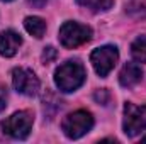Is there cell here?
<instances>
[{
  "label": "cell",
  "mask_w": 146,
  "mask_h": 144,
  "mask_svg": "<svg viewBox=\"0 0 146 144\" xmlns=\"http://www.w3.org/2000/svg\"><path fill=\"white\" fill-rule=\"evenodd\" d=\"M58 37H60L61 46L73 49V48H78V46H82L92 39V29L88 26L68 20L60 27V36Z\"/></svg>",
  "instance_id": "4"
},
{
  "label": "cell",
  "mask_w": 146,
  "mask_h": 144,
  "mask_svg": "<svg viewBox=\"0 0 146 144\" xmlns=\"http://www.w3.org/2000/svg\"><path fill=\"white\" fill-rule=\"evenodd\" d=\"M94 98L99 102V104H102V105H107L110 100V93L104 88V90H97L95 93H94Z\"/></svg>",
  "instance_id": "14"
},
{
  "label": "cell",
  "mask_w": 146,
  "mask_h": 144,
  "mask_svg": "<svg viewBox=\"0 0 146 144\" xmlns=\"http://www.w3.org/2000/svg\"><path fill=\"white\" fill-rule=\"evenodd\" d=\"M12 85L21 95L26 97H34L39 92V80L29 68H15L12 71Z\"/></svg>",
  "instance_id": "7"
},
{
  "label": "cell",
  "mask_w": 146,
  "mask_h": 144,
  "mask_svg": "<svg viewBox=\"0 0 146 144\" xmlns=\"http://www.w3.org/2000/svg\"><path fill=\"white\" fill-rule=\"evenodd\" d=\"M22 44V37L19 36L15 31L9 29L0 32V54L5 58H10L17 53V49Z\"/></svg>",
  "instance_id": "8"
},
{
  "label": "cell",
  "mask_w": 146,
  "mask_h": 144,
  "mask_svg": "<svg viewBox=\"0 0 146 144\" xmlns=\"http://www.w3.org/2000/svg\"><path fill=\"white\" fill-rule=\"evenodd\" d=\"M131 54L138 63H146V36L138 37L131 44Z\"/></svg>",
  "instance_id": "11"
},
{
  "label": "cell",
  "mask_w": 146,
  "mask_h": 144,
  "mask_svg": "<svg viewBox=\"0 0 146 144\" xmlns=\"http://www.w3.org/2000/svg\"><path fill=\"white\" fill-rule=\"evenodd\" d=\"M54 58H56V49H54L53 46L44 48V51H42V61H44V63H51Z\"/></svg>",
  "instance_id": "15"
},
{
  "label": "cell",
  "mask_w": 146,
  "mask_h": 144,
  "mask_svg": "<svg viewBox=\"0 0 146 144\" xmlns=\"http://www.w3.org/2000/svg\"><path fill=\"white\" fill-rule=\"evenodd\" d=\"M126 12L133 17V19H146V3H131L127 5Z\"/></svg>",
  "instance_id": "13"
},
{
  "label": "cell",
  "mask_w": 146,
  "mask_h": 144,
  "mask_svg": "<svg viewBox=\"0 0 146 144\" xmlns=\"http://www.w3.org/2000/svg\"><path fill=\"white\" fill-rule=\"evenodd\" d=\"M141 78H143V70H141V66L136 65V63H127V65H124V68L119 73V83H121L122 87H126V88L136 87V85L141 81Z\"/></svg>",
  "instance_id": "9"
},
{
  "label": "cell",
  "mask_w": 146,
  "mask_h": 144,
  "mask_svg": "<svg viewBox=\"0 0 146 144\" xmlns=\"http://www.w3.org/2000/svg\"><path fill=\"white\" fill-rule=\"evenodd\" d=\"M7 105V88L0 85V112Z\"/></svg>",
  "instance_id": "16"
},
{
  "label": "cell",
  "mask_w": 146,
  "mask_h": 144,
  "mask_svg": "<svg viewBox=\"0 0 146 144\" xmlns=\"http://www.w3.org/2000/svg\"><path fill=\"white\" fill-rule=\"evenodd\" d=\"M141 141H146V137H143V139H141Z\"/></svg>",
  "instance_id": "19"
},
{
  "label": "cell",
  "mask_w": 146,
  "mask_h": 144,
  "mask_svg": "<svg viewBox=\"0 0 146 144\" xmlns=\"http://www.w3.org/2000/svg\"><path fill=\"white\" fill-rule=\"evenodd\" d=\"M119 59V51L115 46H102V48H97L92 54H90V61L95 68V71L99 76L106 78L115 66Z\"/></svg>",
  "instance_id": "6"
},
{
  "label": "cell",
  "mask_w": 146,
  "mask_h": 144,
  "mask_svg": "<svg viewBox=\"0 0 146 144\" xmlns=\"http://www.w3.org/2000/svg\"><path fill=\"white\" fill-rule=\"evenodd\" d=\"M92 127H94V117L87 110H76L73 114H68L61 122V129L65 136L70 139H78L85 136Z\"/></svg>",
  "instance_id": "2"
},
{
  "label": "cell",
  "mask_w": 146,
  "mask_h": 144,
  "mask_svg": "<svg viewBox=\"0 0 146 144\" xmlns=\"http://www.w3.org/2000/svg\"><path fill=\"white\" fill-rule=\"evenodd\" d=\"M24 27L26 31L34 37H42L44 32H46V22L41 19V17H36V15H31V17H26L24 19Z\"/></svg>",
  "instance_id": "10"
},
{
  "label": "cell",
  "mask_w": 146,
  "mask_h": 144,
  "mask_svg": "<svg viewBox=\"0 0 146 144\" xmlns=\"http://www.w3.org/2000/svg\"><path fill=\"white\" fill-rule=\"evenodd\" d=\"M33 7H42V5H46V2L48 0H27Z\"/></svg>",
  "instance_id": "17"
},
{
  "label": "cell",
  "mask_w": 146,
  "mask_h": 144,
  "mask_svg": "<svg viewBox=\"0 0 146 144\" xmlns=\"http://www.w3.org/2000/svg\"><path fill=\"white\" fill-rule=\"evenodd\" d=\"M82 7L92 10V12H104L109 10L114 3V0H76Z\"/></svg>",
  "instance_id": "12"
},
{
  "label": "cell",
  "mask_w": 146,
  "mask_h": 144,
  "mask_svg": "<svg viewBox=\"0 0 146 144\" xmlns=\"http://www.w3.org/2000/svg\"><path fill=\"white\" fill-rule=\"evenodd\" d=\"M122 129L129 137L138 136L141 131L146 129V105H134L126 104L124 105V120Z\"/></svg>",
  "instance_id": "5"
},
{
  "label": "cell",
  "mask_w": 146,
  "mask_h": 144,
  "mask_svg": "<svg viewBox=\"0 0 146 144\" xmlns=\"http://www.w3.org/2000/svg\"><path fill=\"white\" fill-rule=\"evenodd\" d=\"M33 122H34L33 112L19 110V112L12 114L10 117H7L5 120H2V129L7 136H10L14 139H24L29 136Z\"/></svg>",
  "instance_id": "3"
},
{
  "label": "cell",
  "mask_w": 146,
  "mask_h": 144,
  "mask_svg": "<svg viewBox=\"0 0 146 144\" xmlns=\"http://www.w3.org/2000/svg\"><path fill=\"white\" fill-rule=\"evenodd\" d=\"M87 78V73H85V68L80 61H65L63 65L58 66V70L54 71V83L56 87L65 92V93H70V92H75L78 90L83 81Z\"/></svg>",
  "instance_id": "1"
},
{
  "label": "cell",
  "mask_w": 146,
  "mask_h": 144,
  "mask_svg": "<svg viewBox=\"0 0 146 144\" xmlns=\"http://www.w3.org/2000/svg\"><path fill=\"white\" fill-rule=\"evenodd\" d=\"M3 2H12V0H3Z\"/></svg>",
  "instance_id": "18"
}]
</instances>
